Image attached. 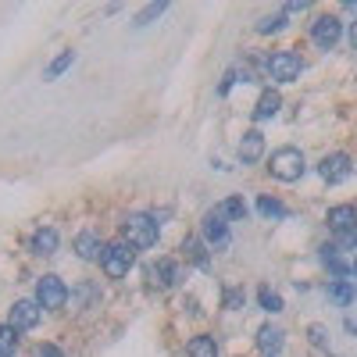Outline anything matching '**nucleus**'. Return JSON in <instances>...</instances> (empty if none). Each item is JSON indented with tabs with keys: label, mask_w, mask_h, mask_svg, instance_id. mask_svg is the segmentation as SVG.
Instances as JSON below:
<instances>
[{
	"label": "nucleus",
	"mask_w": 357,
	"mask_h": 357,
	"mask_svg": "<svg viewBox=\"0 0 357 357\" xmlns=\"http://www.w3.org/2000/svg\"><path fill=\"white\" fill-rule=\"evenodd\" d=\"M186 357H218V343H215V336H207V333L193 336V340L186 343Z\"/></svg>",
	"instance_id": "nucleus-20"
},
{
	"label": "nucleus",
	"mask_w": 357,
	"mask_h": 357,
	"mask_svg": "<svg viewBox=\"0 0 357 357\" xmlns=\"http://www.w3.org/2000/svg\"><path fill=\"white\" fill-rule=\"evenodd\" d=\"M0 357H4V354H0Z\"/></svg>",
	"instance_id": "nucleus-35"
},
{
	"label": "nucleus",
	"mask_w": 357,
	"mask_h": 357,
	"mask_svg": "<svg viewBox=\"0 0 357 357\" xmlns=\"http://www.w3.org/2000/svg\"><path fill=\"white\" fill-rule=\"evenodd\" d=\"M329 301L340 307H350L357 301V282L354 279H333L329 282Z\"/></svg>",
	"instance_id": "nucleus-16"
},
{
	"label": "nucleus",
	"mask_w": 357,
	"mask_h": 357,
	"mask_svg": "<svg viewBox=\"0 0 357 357\" xmlns=\"http://www.w3.org/2000/svg\"><path fill=\"white\" fill-rule=\"evenodd\" d=\"M75 65V50H61L54 57V61L47 65V72H43V79H57V75H65L68 68Z\"/></svg>",
	"instance_id": "nucleus-23"
},
{
	"label": "nucleus",
	"mask_w": 357,
	"mask_h": 357,
	"mask_svg": "<svg viewBox=\"0 0 357 357\" xmlns=\"http://www.w3.org/2000/svg\"><path fill=\"white\" fill-rule=\"evenodd\" d=\"M200 240L207 243V247H229V222L218 215V211H207L204 215V222H200Z\"/></svg>",
	"instance_id": "nucleus-9"
},
{
	"label": "nucleus",
	"mask_w": 357,
	"mask_h": 357,
	"mask_svg": "<svg viewBox=\"0 0 357 357\" xmlns=\"http://www.w3.org/2000/svg\"><path fill=\"white\" fill-rule=\"evenodd\" d=\"M307 172V158L304 151H296V146H279V151H272V158H268V175L279 178V183H296Z\"/></svg>",
	"instance_id": "nucleus-1"
},
{
	"label": "nucleus",
	"mask_w": 357,
	"mask_h": 357,
	"mask_svg": "<svg viewBox=\"0 0 357 357\" xmlns=\"http://www.w3.org/2000/svg\"><path fill=\"white\" fill-rule=\"evenodd\" d=\"M168 11V4H165V0H154V4H146L139 15H136V25H151L154 18H161Z\"/></svg>",
	"instance_id": "nucleus-27"
},
{
	"label": "nucleus",
	"mask_w": 357,
	"mask_h": 357,
	"mask_svg": "<svg viewBox=\"0 0 357 357\" xmlns=\"http://www.w3.org/2000/svg\"><path fill=\"white\" fill-rule=\"evenodd\" d=\"M36 304H40L43 311H61V307L68 304V286H65V279H61V275H43V279L36 282Z\"/></svg>",
	"instance_id": "nucleus-6"
},
{
	"label": "nucleus",
	"mask_w": 357,
	"mask_h": 357,
	"mask_svg": "<svg viewBox=\"0 0 357 357\" xmlns=\"http://www.w3.org/2000/svg\"><path fill=\"white\" fill-rule=\"evenodd\" d=\"M257 304H261V311H268V314H279L286 304H282V296L275 293V289H268V286H261L257 289Z\"/></svg>",
	"instance_id": "nucleus-24"
},
{
	"label": "nucleus",
	"mask_w": 357,
	"mask_h": 357,
	"mask_svg": "<svg viewBox=\"0 0 357 357\" xmlns=\"http://www.w3.org/2000/svg\"><path fill=\"white\" fill-rule=\"evenodd\" d=\"M350 47H354V50H357V22H354V25H350Z\"/></svg>",
	"instance_id": "nucleus-32"
},
{
	"label": "nucleus",
	"mask_w": 357,
	"mask_h": 357,
	"mask_svg": "<svg viewBox=\"0 0 357 357\" xmlns=\"http://www.w3.org/2000/svg\"><path fill=\"white\" fill-rule=\"evenodd\" d=\"M301 72H304V57L296 54V50H275V54L264 61V75L275 79L279 86L296 82V79H301Z\"/></svg>",
	"instance_id": "nucleus-3"
},
{
	"label": "nucleus",
	"mask_w": 357,
	"mask_h": 357,
	"mask_svg": "<svg viewBox=\"0 0 357 357\" xmlns=\"http://www.w3.org/2000/svg\"><path fill=\"white\" fill-rule=\"evenodd\" d=\"M318 175H321L329 186H340V183H347V178L354 175V158H350V154H343V151L325 154V158H321V165H318Z\"/></svg>",
	"instance_id": "nucleus-7"
},
{
	"label": "nucleus",
	"mask_w": 357,
	"mask_h": 357,
	"mask_svg": "<svg viewBox=\"0 0 357 357\" xmlns=\"http://www.w3.org/2000/svg\"><path fill=\"white\" fill-rule=\"evenodd\" d=\"M307 336H311V343H314L318 350H329V333H325V325H311Z\"/></svg>",
	"instance_id": "nucleus-29"
},
{
	"label": "nucleus",
	"mask_w": 357,
	"mask_h": 357,
	"mask_svg": "<svg viewBox=\"0 0 357 357\" xmlns=\"http://www.w3.org/2000/svg\"><path fill=\"white\" fill-rule=\"evenodd\" d=\"M40 314H43V307L36 301H15L8 325L15 333H29V329H36V325H40Z\"/></svg>",
	"instance_id": "nucleus-10"
},
{
	"label": "nucleus",
	"mask_w": 357,
	"mask_h": 357,
	"mask_svg": "<svg viewBox=\"0 0 357 357\" xmlns=\"http://www.w3.org/2000/svg\"><path fill=\"white\" fill-rule=\"evenodd\" d=\"M282 107V97H279V89H264L257 107H254V122H268V118H275Z\"/></svg>",
	"instance_id": "nucleus-17"
},
{
	"label": "nucleus",
	"mask_w": 357,
	"mask_h": 357,
	"mask_svg": "<svg viewBox=\"0 0 357 357\" xmlns=\"http://www.w3.org/2000/svg\"><path fill=\"white\" fill-rule=\"evenodd\" d=\"M264 158V132L261 129H247L240 139V165H257Z\"/></svg>",
	"instance_id": "nucleus-13"
},
{
	"label": "nucleus",
	"mask_w": 357,
	"mask_h": 357,
	"mask_svg": "<svg viewBox=\"0 0 357 357\" xmlns=\"http://www.w3.org/2000/svg\"><path fill=\"white\" fill-rule=\"evenodd\" d=\"M15 350H18V333L11 329V325H0V354L15 357Z\"/></svg>",
	"instance_id": "nucleus-26"
},
{
	"label": "nucleus",
	"mask_w": 357,
	"mask_h": 357,
	"mask_svg": "<svg viewBox=\"0 0 357 357\" xmlns=\"http://www.w3.org/2000/svg\"><path fill=\"white\" fill-rule=\"evenodd\" d=\"M57 243H61L57 229L43 225V229H36V232H33V240H29V250L40 254V257H50V254H57Z\"/></svg>",
	"instance_id": "nucleus-14"
},
{
	"label": "nucleus",
	"mask_w": 357,
	"mask_h": 357,
	"mask_svg": "<svg viewBox=\"0 0 357 357\" xmlns=\"http://www.w3.org/2000/svg\"><path fill=\"white\" fill-rule=\"evenodd\" d=\"M343 40V18L340 15H318L311 22V43L318 50H333Z\"/></svg>",
	"instance_id": "nucleus-5"
},
{
	"label": "nucleus",
	"mask_w": 357,
	"mask_h": 357,
	"mask_svg": "<svg viewBox=\"0 0 357 357\" xmlns=\"http://www.w3.org/2000/svg\"><path fill=\"white\" fill-rule=\"evenodd\" d=\"M282 343H286V333L279 329V325H261L257 329V347H261L264 357H275L282 350Z\"/></svg>",
	"instance_id": "nucleus-15"
},
{
	"label": "nucleus",
	"mask_w": 357,
	"mask_h": 357,
	"mask_svg": "<svg viewBox=\"0 0 357 357\" xmlns=\"http://www.w3.org/2000/svg\"><path fill=\"white\" fill-rule=\"evenodd\" d=\"M350 243H357V232H354V236H350Z\"/></svg>",
	"instance_id": "nucleus-34"
},
{
	"label": "nucleus",
	"mask_w": 357,
	"mask_h": 357,
	"mask_svg": "<svg viewBox=\"0 0 357 357\" xmlns=\"http://www.w3.org/2000/svg\"><path fill=\"white\" fill-rule=\"evenodd\" d=\"M122 236H126V243L136 247V250H151L158 243V236H161V222L154 215H129L122 222Z\"/></svg>",
	"instance_id": "nucleus-2"
},
{
	"label": "nucleus",
	"mask_w": 357,
	"mask_h": 357,
	"mask_svg": "<svg viewBox=\"0 0 357 357\" xmlns=\"http://www.w3.org/2000/svg\"><path fill=\"white\" fill-rule=\"evenodd\" d=\"M132 264H136V247H129L126 240L107 243V250L100 257V268H104L107 279H126L132 272Z\"/></svg>",
	"instance_id": "nucleus-4"
},
{
	"label": "nucleus",
	"mask_w": 357,
	"mask_h": 357,
	"mask_svg": "<svg viewBox=\"0 0 357 357\" xmlns=\"http://www.w3.org/2000/svg\"><path fill=\"white\" fill-rule=\"evenodd\" d=\"M257 211L264 215V218H272V222H282V218H289V207L279 200V197H257Z\"/></svg>",
	"instance_id": "nucleus-21"
},
{
	"label": "nucleus",
	"mask_w": 357,
	"mask_h": 357,
	"mask_svg": "<svg viewBox=\"0 0 357 357\" xmlns=\"http://www.w3.org/2000/svg\"><path fill=\"white\" fill-rule=\"evenodd\" d=\"M325 225H329L336 236H343V240H350V236L357 232V207H354V204H336V207H329Z\"/></svg>",
	"instance_id": "nucleus-8"
},
{
	"label": "nucleus",
	"mask_w": 357,
	"mask_h": 357,
	"mask_svg": "<svg viewBox=\"0 0 357 357\" xmlns=\"http://www.w3.org/2000/svg\"><path fill=\"white\" fill-rule=\"evenodd\" d=\"M350 275L357 279V257H354V264H350Z\"/></svg>",
	"instance_id": "nucleus-33"
},
{
	"label": "nucleus",
	"mask_w": 357,
	"mask_h": 357,
	"mask_svg": "<svg viewBox=\"0 0 357 357\" xmlns=\"http://www.w3.org/2000/svg\"><path fill=\"white\" fill-rule=\"evenodd\" d=\"M104 250H107V243L100 240L93 229H82V232L75 236V254H79V261H100Z\"/></svg>",
	"instance_id": "nucleus-12"
},
{
	"label": "nucleus",
	"mask_w": 357,
	"mask_h": 357,
	"mask_svg": "<svg viewBox=\"0 0 357 357\" xmlns=\"http://www.w3.org/2000/svg\"><path fill=\"white\" fill-rule=\"evenodd\" d=\"M321 264L333 272V279H347V275H350V264L340 257L336 247H321Z\"/></svg>",
	"instance_id": "nucleus-22"
},
{
	"label": "nucleus",
	"mask_w": 357,
	"mask_h": 357,
	"mask_svg": "<svg viewBox=\"0 0 357 357\" xmlns=\"http://www.w3.org/2000/svg\"><path fill=\"white\" fill-rule=\"evenodd\" d=\"M307 8H311V4H307V0H289V4L282 8V15L289 18V15H301V11H307Z\"/></svg>",
	"instance_id": "nucleus-30"
},
{
	"label": "nucleus",
	"mask_w": 357,
	"mask_h": 357,
	"mask_svg": "<svg viewBox=\"0 0 357 357\" xmlns=\"http://www.w3.org/2000/svg\"><path fill=\"white\" fill-rule=\"evenodd\" d=\"M243 304H247V293H243V289H232V286H229V289L222 293V307H229V311H240Z\"/></svg>",
	"instance_id": "nucleus-28"
},
{
	"label": "nucleus",
	"mask_w": 357,
	"mask_h": 357,
	"mask_svg": "<svg viewBox=\"0 0 357 357\" xmlns=\"http://www.w3.org/2000/svg\"><path fill=\"white\" fill-rule=\"evenodd\" d=\"M183 250H186V257L200 268V272H207V268H211V254H207V243L200 240V236H190V240H183Z\"/></svg>",
	"instance_id": "nucleus-18"
},
{
	"label": "nucleus",
	"mask_w": 357,
	"mask_h": 357,
	"mask_svg": "<svg viewBox=\"0 0 357 357\" xmlns=\"http://www.w3.org/2000/svg\"><path fill=\"white\" fill-rule=\"evenodd\" d=\"M36 354H40V357H61V350H57V347H40Z\"/></svg>",
	"instance_id": "nucleus-31"
},
{
	"label": "nucleus",
	"mask_w": 357,
	"mask_h": 357,
	"mask_svg": "<svg viewBox=\"0 0 357 357\" xmlns=\"http://www.w3.org/2000/svg\"><path fill=\"white\" fill-rule=\"evenodd\" d=\"M215 211L225 218V222H243L247 215H250V207H247V200L243 197H229V200H222Z\"/></svg>",
	"instance_id": "nucleus-19"
},
{
	"label": "nucleus",
	"mask_w": 357,
	"mask_h": 357,
	"mask_svg": "<svg viewBox=\"0 0 357 357\" xmlns=\"http://www.w3.org/2000/svg\"><path fill=\"white\" fill-rule=\"evenodd\" d=\"M151 282L158 286V289H172V286H178V279H183V268H178L172 257H161L158 264H151Z\"/></svg>",
	"instance_id": "nucleus-11"
},
{
	"label": "nucleus",
	"mask_w": 357,
	"mask_h": 357,
	"mask_svg": "<svg viewBox=\"0 0 357 357\" xmlns=\"http://www.w3.org/2000/svg\"><path fill=\"white\" fill-rule=\"evenodd\" d=\"M286 22H289V18H286L282 11H279V15H264V18L257 22V33H261V36H272V33H282V29H286Z\"/></svg>",
	"instance_id": "nucleus-25"
}]
</instances>
